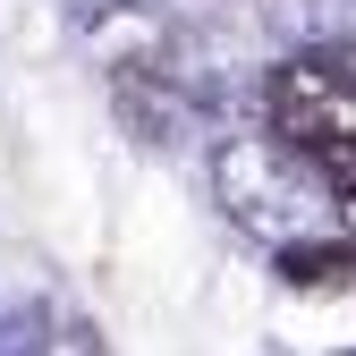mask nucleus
I'll use <instances>...</instances> for the list:
<instances>
[{"label":"nucleus","mask_w":356,"mask_h":356,"mask_svg":"<svg viewBox=\"0 0 356 356\" xmlns=\"http://www.w3.org/2000/svg\"><path fill=\"white\" fill-rule=\"evenodd\" d=\"M263 111L272 136L297 161H323L339 145H356V60L348 51H297L263 76Z\"/></svg>","instance_id":"nucleus-1"},{"label":"nucleus","mask_w":356,"mask_h":356,"mask_svg":"<svg viewBox=\"0 0 356 356\" xmlns=\"http://www.w3.org/2000/svg\"><path fill=\"white\" fill-rule=\"evenodd\" d=\"M212 195L263 246L305 238V170H297V153L280 136H229V145L212 153Z\"/></svg>","instance_id":"nucleus-2"},{"label":"nucleus","mask_w":356,"mask_h":356,"mask_svg":"<svg viewBox=\"0 0 356 356\" xmlns=\"http://www.w3.org/2000/svg\"><path fill=\"white\" fill-rule=\"evenodd\" d=\"M280 280L289 289H339V280H356V238H289L280 246Z\"/></svg>","instance_id":"nucleus-3"},{"label":"nucleus","mask_w":356,"mask_h":356,"mask_svg":"<svg viewBox=\"0 0 356 356\" xmlns=\"http://www.w3.org/2000/svg\"><path fill=\"white\" fill-rule=\"evenodd\" d=\"M51 305L42 297H9L0 305V356H51Z\"/></svg>","instance_id":"nucleus-4"},{"label":"nucleus","mask_w":356,"mask_h":356,"mask_svg":"<svg viewBox=\"0 0 356 356\" xmlns=\"http://www.w3.org/2000/svg\"><path fill=\"white\" fill-rule=\"evenodd\" d=\"M289 34L305 51H331V42H356V0H314V9H280Z\"/></svg>","instance_id":"nucleus-5"},{"label":"nucleus","mask_w":356,"mask_h":356,"mask_svg":"<svg viewBox=\"0 0 356 356\" xmlns=\"http://www.w3.org/2000/svg\"><path fill=\"white\" fill-rule=\"evenodd\" d=\"M119 119L136 127V145H170V127H178V102H153L145 85H119Z\"/></svg>","instance_id":"nucleus-6"},{"label":"nucleus","mask_w":356,"mask_h":356,"mask_svg":"<svg viewBox=\"0 0 356 356\" xmlns=\"http://www.w3.org/2000/svg\"><path fill=\"white\" fill-rule=\"evenodd\" d=\"M111 9H119V0H68V17H76V26H85V34H94V26H102V17H111Z\"/></svg>","instance_id":"nucleus-7"},{"label":"nucleus","mask_w":356,"mask_h":356,"mask_svg":"<svg viewBox=\"0 0 356 356\" xmlns=\"http://www.w3.org/2000/svg\"><path fill=\"white\" fill-rule=\"evenodd\" d=\"M339 220H348V238H356V187H348V195H339Z\"/></svg>","instance_id":"nucleus-8"}]
</instances>
